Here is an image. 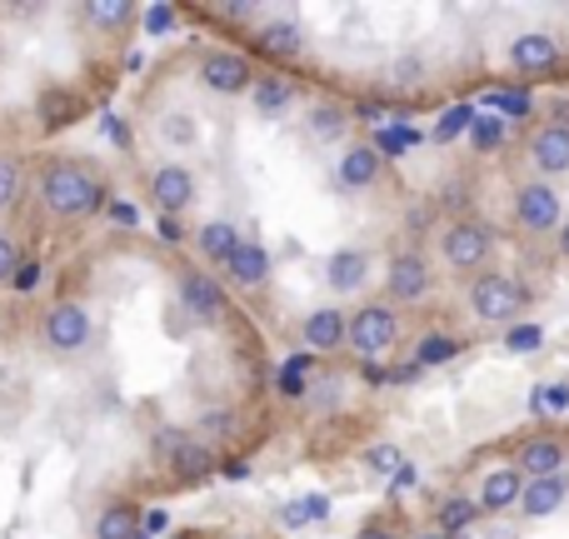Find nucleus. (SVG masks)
Returning <instances> with one entry per match:
<instances>
[{
    "instance_id": "obj_25",
    "label": "nucleus",
    "mask_w": 569,
    "mask_h": 539,
    "mask_svg": "<svg viewBox=\"0 0 569 539\" xmlns=\"http://www.w3.org/2000/svg\"><path fill=\"white\" fill-rule=\"evenodd\" d=\"M475 520H480V505L465 500V495H455V500H445V505H440V535H445V539L465 535Z\"/></svg>"
},
{
    "instance_id": "obj_18",
    "label": "nucleus",
    "mask_w": 569,
    "mask_h": 539,
    "mask_svg": "<svg viewBox=\"0 0 569 539\" xmlns=\"http://www.w3.org/2000/svg\"><path fill=\"white\" fill-rule=\"evenodd\" d=\"M240 240H246V236H240V230L230 226V220H206V226L196 230V246H200V256H206L210 266H220V270H226V260L236 256V246H240Z\"/></svg>"
},
{
    "instance_id": "obj_42",
    "label": "nucleus",
    "mask_w": 569,
    "mask_h": 539,
    "mask_svg": "<svg viewBox=\"0 0 569 539\" xmlns=\"http://www.w3.org/2000/svg\"><path fill=\"white\" fill-rule=\"evenodd\" d=\"M146 26L156 30V36H166V30L176 26V6H150L146 10Z\"/></svg>"
},
{
    "instance_id": "obj_22",
    "label": "nucleus",
    "mask_w": 569,
    "mask_h": 539,
    "mask_svg": "<svg viewBox=\"0 0 569 539\" xmlns=\"http://www.w3.org/2000/svg\"><path fill=\"white\" fill-rule=\"evenodd\" d=\"M325 275H330L335 295H350V290H360L365 275H370V256H365V250H335Z\"/></svg>"
},
{
    "instance_id": "obj_50",
    "label": "nucleus",
    "mask_w": 569,
    "mask_h": 539,
    "mask_svg": "<svg viewBox=\"0 0 569 539\" xmlns=\"http://www.w3.org/2000/svg\"><path fill=\"white\" fill-rule=\"evenodd\" d=\"M0 325H6V315H0Z\"/></svg>"
},
{
    "instance_id": "obj_40",
    "label": "nucleus",
    "mask_w": 569,
    "mask_h": 539,
    "mask_svg": "<svg viewBox=\"0 0 569 539\" xmlns=\"http://www.w3.org/2000/svg\"><path fill=\"white\" fill-rule=\"evenodd\" d=\"M380 150H405V146H420V130H380V140H375Z\"/></svg>"
},
{
    "instance_id": "obj_5",
    "label": "nucleus",
    "mask_w": 569,
    "mask_h": 539,
    "mask_svg": "<svg viewBox=\"0 0 569 539\" xmlns=\"http://www.w3.org/2000/svg\"><path fill=\"white\" fill-rule=\"evenodd\" d=\"M400 340V315L390 310V305H365V310L350 315V350L365 355V360H375V355H385L390 345Z\"/></svg>"
},
{
    "instance_id": "obj_28",
    "label": "nucleus",
    "mask_w": 569,
    "mask_h": 539,
    "mask_svg": "<svg viewBox=\"0 0 569 539\" xmlns=\"http://www.w3.org/2000/svg\"><path fill=\"white\" fill-rule=\"evenodd\" d=\"M455 355H460V345L450 340V335H430V340H420L415 345V365H445V360H455Z\"/></svg>"
},
{
    "instance_id": "obj_10",
    "label": "nucleus",
    "mask_w": 569,
    "mask_h": 539,
    "mask_svg": "<svg viewBox=\"0 0 569 539\" xmlns=\"http://www.w3.org/2000/svg\"><path fill=\"white\" fill-rule=\"evenodd\" d=\"M150 200H156V210H166V220H176L180 210H190V200H196V176L170 160V166H160L156 176H150Z\"/></svg>"
},
{
    "instance_id": "obj_23",
    "label": "nucleus",
    "mask_w": 569,
    "mask_h": 539,
    "mask_svg": "<svg viewBox=\"0 0 569 539\" xmlns=\"http://www.w3.org/2000/svg\"><path fill=\"white\" fill-rule=\"evenodd\" d=\"M250 100H256V116H284L295 106V80L284 76H256L250 86Z\"/></svg>"
},
{
    "instance_id": "obj_48",
    "label": "nucleus",
    "mask_w": 569,
    "mask_h": 539,
    "mask_svg": "<svg viewBox=\"0 0 569 539\" xmlns=\"http://www.w3.org/2000/svg\"><path fill=\"white\" fill-rule=\"evenodd\" d=\"M375 539H395V535H375Z\"/></svg>"
},
{
    "instance_id": "obj_3",
    "label": "nucleus",
    "mask_w": 569,
    "mask_h": 539,
    "mask_svg": "<svg viewBox=\"0 0 569 539\" xmlns=\"http://www.w3.org/2000/svg\"><path fill=\"white\" fill-rule=\"evenodd\" d=\"M470 310H475V320H485V325H510L515 315L525 310V285L500 270L480 275V280L470 285Z\"/></svg>"
},
{
    "instance_id": "obj_21",
    "label": "nucleus",
    "mask_w": 569,
    "mask_h": 539,
    "mask_svg": "<svg viewBox=\"0 0 569 539\" xmlns=\"http://www.w3.org/2000/svg\"><path fill=\"white\" fill-rule=\"evenodd\" d=\"M96 539H140V510L130 500H110L106 510L96 515Z\"/></svg>"
},
{
    "instance_id": "obj_34",
    "label": "nucleus",
    "mask_w": 569,
    "mask_h": 539,
    "mask_svg": "<svg viewBox=\"0 0 569 539\" xmlns=\"http://www.w3.org/2000/svg\"><path fill=\"white\" fill-rule=\"evenodd\" d=\"M400 450H395V445H370V450H365V470H375V475H395L400 470Z\"/></svg>"
},
{
    "instance_id": "obj_43",
    "label": "nucleus",
    "mask_w": 569,
    "mask_h": 539,
    "mask_svg": "<svg viewBox=\"0 0 569 539\" xmlns=\"http://www.w3.org/2000/svg\"><path fill=\"white\" fill-rule=\"evenodd\" d=\"M415 480H420V470H415V465H400V470H395V475H390V490H395V495H400V490H410V485H415Z\"/></svg>"
},
{
    "instance_id": "obj_16",
    "label": "nucleus",
    "mask_w": 569,
    "mask_h": 539,
    "mask_svg": "<svg viewBox=\"0 0 569 539\" xmlns=\"http://www.w3.org/2000/svg\"><path fill=\"white\" fill-rule=\"evenodd\" d=\"M380 170H385L380 150L375 146H350L340 156V166H335V180H340V190H365V186L380 180Z\"/></svg>"
},
{
    "instance_id": "obj_37",
    "label": "nucleus",
    "mask_w": 569,
    "mask_h": 539,
    "mask_svg": "<svg viewBox=\"0 0 569 539\" xmlns=\"http://www.w3.org/2000/svg\"><path fill=\"white\" fill-rule=\"evenodd\" d=\"M540 345H545V330H540V325H515V330H510V350H540Z\"/></svg>"
},
{
    "instance_id": "obj_12",
    "label": "nucleus",
    "mask_w": 569,
    "mask_h": 539,
    "mask_svg": "<svg viewBox=\"0 0 569 539\" xmlns=\"http://www.w3.org/2000/svg\"><path fill=\"white\" fill-rule=\"evenodd\" d=\"M385 285H390V300L415 305V300H425V295H430V266H425L420 256H395Z\"/></svg>"
},
{
    "instance_id": "obj_45",
    "label": "nucleus",
    "mask_w": 569,
    "mask_h": 539,
    "mask_svg": "<svg viewBox=\"0 0 569 539\" xmlns=\"http://www.w3.org/2000/svg\"><path fill=\"white\" fill-rule=\"evenodd\" d=\"M365 380H370V385H380V380H385V370H380V365H375V360H365Z\"/></svg>"
},
{
    "instance_id": "obj_8",
    "label": "nucleus",
    "mask_w": 569,
    "mask_h": 539,
    "mask_svg": "<svg viewBox=\"0 0 569 539\" xmlns=\"http://www.w3.org/2000/svg\"><path fill=\"white\" fill-rule=\"evenodd\" d=\"M515 220H520L525 230H535V236H545V230H560L565 226L560 196H555L545 180H530V186H520V196H515Z\"/></svg>"
},
{
    "instance_id": "obj_38",
    "label": "nucleus",
    "mask_w": 569,
    "mask_h": 539,
    "mask_svg": "<svg viewBox=\"0 0 569 539\" xmlns=\"http://www.w3.org/2000/svg\"><path fill=\"white\" fill-rule=\"evenodd\" d=\"M230 425H236V420H230V415H200V425H196V430H200V440H226V435H230Z\"/></svg>"
},
{
    "instance_id": "obj_2",
    "label": "nucleus",
    "mask_w": 569,
    "mask_h": 539,
    "mask_svg": "<svg viewBox=\"0 0 569 539\" xmlns=\"http://www.w3.org/2000/svg\"><path fill=\"white\" fill-rule=\"evenodd\" d=\"M40 340H46L56 355H80L90 340H96V315H90L80 300H56L46 310V320H40Z\"/></svg>"
},
{
    "instance_id": "obj_39",
    "label": "nucleus",
    "mask_w": 569,
    "mask_h": 539,
    "mask_svg": "<svg viewBox=\"0 0 569 539\" xmlns=\"http://www.w3.org/2000/svg\"><path fill=\"white\" fill-rule=\"evenodd\" d=\"M569 405V385H550V390H540L530 400V410H565Z\"/></svg>"
},
{
    "instance_id": "obj_30",
    "label": "nucleus",
    "mask_w": 569,
    "mask_h": 539,
    "mask_svg": "<svg viewBox=\"0 0 569 539\" xmlns=\"http://www.w3.org/2000/svg\"><path fill=\"white\" fill-rule=\"evenodd\" d=\"M475 116H480L475 106H450V110L440 116V126H435V140H445V146H450L455 136H465V130L475 126Z\"/></svg>"
},
{
    "instance_id": "obj_29",
    "label": "nucleus",
    "mask_w": 569,
    "mask_h": 539,
    "mask_svg": "<svg viewBox=\"0 0 569 539\" xmlns=\"http://www.w3.org/2000/svg\"><path fill=\"white\" fill-rule=\"evenodd\" d=\"M325 510H330V500H325V495H310V500H295V505H284V510H280V525H290V530H300V525L320 520Z\"/></svg>"
},
{
    "instance_id": "obj_24",
    "label": "nucleus",
    "mask_w": 569,
    "mask_h": 539,
    "mask_svg": "<svg viewBox=\"0 0 569 539\" xmlns=\"http://www.w3.org/2000/svg\"><path fill=\"white\" fill-rule=\"evenodd\" d=\"M565 475H550V480H525V495H520V510L525 515H555L565 505Z\"/></svg>"
},
{
    "instance_id": "obj_17",
    "label": "nucleus",
    "mask_w": 569,
    "mask_h": 539,
    "mask_svg": "<svg viewBox=\"0 0 569 539\" xmlns=\"http://www.w3.org/2000/svg\"><path fill=\"white\" fill-rule=\"evenodd\" d=\"M345 340H350V315H340V310L305 315V345H310V350H340Z\"/></svg>"
},
{
    "instance_id": "obj_33",
    "label": "nucleus",
    "mask_w": 569,
    "mask_h": 539,
    "mask_svg": "<svg viewBox=\"0 0 569 539\" xmlns=\"http://www.w3.org/2000/svg\"><path fill=\"white\" fill-rule=\"evenodd\" d=\"M470 136H475V146H480V150H495L505 140V120L500 116H475Z\"/></svg>"
},
{
    "instance_id": "obj_4",
    "label": "nucleus",
    "mask_w": 569,
    "mask_h": 539,
    "mask_svg": "<svg viewBox=\"0 0 569 539\" xmlns=\"http://www.w3.org/2000/svg\"><path fill=\"white\" fill-rule=\"evenodd\" d=\"M156 455L166 460V470L176 475V480H206V475L216 470L210 445L200 440V435H186V430H160L156 435Z\"/></svg>"
},
{
    "instance_id": "obj_11",
    "label": "nucleus",
    "mask_w": 569,
    "mask_h": 539,
    "mask_svg": "<svg viewBox=\"0 0 569 539\" xmlns=\"http://www.w3.org/2000/svg\"><path fill=\"white\" fill-rule=\"evenodd\" d=\"M510 66L520 70V76H545V70L560 66V46H555V36H545V30L515 36V46H510Z\"/></svg>"
},
{
    "instance_id": "obj_6",
    "label": "nucleus",
    "mask_w": 569,
    "mask_h": 539,
    "mask_svg": "<svg viewBox=\"0 0 569 539\" xmlns=\"http://www.w3.org/2000/svg\"><path fill=\"white\" fill-rule=\"evenodd\" d=\"M200 80H206V90H216V96H250L256 66H250L240 50H210V56L200 60Z\"/></svg>"
},
{
    "instance_id": "obj_49",
    "label": "nucleus",
    "mask_w": 569,
    "mask_h": 539,
    "mask_svg": "<svg viewBox=\"0 0 569 539\" xmlns=\"http://www.w3.org/2000/svg\"><path fill=\"white\" fill-rule=\"evenodd\" d=\"M176 539H190V535H176Z\"/></svg>"
},
{
    "instance_id": "obj_15",
    "label": "nucleus",
    "mask_w": 569,
    "mask_h": 539,
    "mask_svg": "<svg viewBox=\"0 0 569 539\" xmlns=\"http://www.w3.org/2000/svg\"><path fill=\"white\" fill-rule=\"evenodd\" d=\"M530 160L540 176H565L569 170V126H545L530 140Z\"/></svg>"
},
{
    "instance_id": "obj_51",
    "label": "nucleus",
    "mask_w": 569,
    "mask_h": 539,
    "mask_svg": "<svg viewBox=\"0 0 569 539\" xmlns=\"http://www.w3.org/2000/svg\"><path fill=\"white\" fill-rule=\"evenodd\" d=\"M140 539H146V535H140Z\"/></svg>"
},
{
    "instance_id": "obj_19",
    "label": "nucleus",
    "mask_w": 569,
    "mask_h": 539,
    "mask_svg": "<svg viewBox=\"0 0 569 539\" xmlns=\"http://www.w3.org/2000/svg\"><path fill=\"white\" fill-rule=\"evenodd\" d=\"M256 46L276 60H295L305 50V30H300V20H270V26H260Z\"/></svg>"
},
{
    "instance_id": "obj_27",
    "label": "nucleus",
    "mask_w": 569,
    "mask_h": 539,
    "mask_svg": "<svg viewBox=\"0 0 569 539\" xmlns=\"http://www.w3.org/2000/svg\"><path fill=\"white\" fill-rule=\"evenodd\" d=\"M86 20H96V26H130L136 20V6H126V0H96V6H86Z\"/></svg>"
},
{
    "instance_id": "obj_41",
    "label": "nucleus",
    "mask_w": 569,
    "mask_h": 539,
    "mask_svg": "<svg viewBox=\"0 0 569 539\" xmlns=\"http://www.w3.org/2000/svg\"><path fill=\"white\" fill-rule=\"evenodd\" d=\"M160 130H166V140H176V146H190V140H196V126H190L186 116H170Z\"/></svg>"
},
{
    "instance_id": "obj_26",
    "label": "nucleus",
    "mask_w": 569,
    "mask_h": 539,
    "mask_svg": "<svg viewBox=\"0 0 569 539\" xmlns=\"http://www.w3.org/2000/svg\"><path fill=\"white\" fill-rule=\"evenodd\" d=\"M345 126H350V116H345L340 106H315L310 110V136L315 140H340Z\"/></svg>"
},
{
    "instance_id": "obj_35",
    "label": "nucleus",
    "mask_w": 569,
    "mask_h": 539,
    "mask_svg": "<svg viewBox=\"0 0 569 539\" xmlns=\"http://www.w3.org/2000/svg\"><path fill=\"white\" fill-rule=\"evenodd\" d=\"M305 370H310V355H295V360L280 370V395H290V400L305 395Z\"/></svg>"
},
{
    "instance_id": "obj_9",
    "label": "nucleus",
    "mask_w": 569,
    "mask_h": 539,
    "mask_svg": "<svg viewBox=\"0 0 569 539\" xmlns=\"http://www.w3.org/2000/svg\"><path fill=\"white\" fill-rule=\"evenodd\" d=\"M180 305H186L190 320L216 325L220 315H226V290L216 285V275H206V270H186V275H180Z\"/></svg>"
},
{
    "instance_id": "obj_46",
    "label": "nucleus",
    "mask_w": 569,
    "mask_h": 539,
    "mask_svg": "<svg viewBox=\"0 0 569 539\" xmlns=\"http://www.w3.org/2000/svg\"><path fill=\"white\" fill-rule=\"evenodd\" d=\"M560 256L569 260V220H565V226H560Z\"/></svg>"
},
{
    "instance_id": "obj_47",
    "label": "nucleus",
    "mask_w": 569,
    "mask_h": 539,
    "mask_svg": "<svg viewBox=\"0 0 569 539\" xmlns=\"http://www.w3.org/2000/svg\"><path fill=\"white\" fill-rule=\"evenodd\" d=\"M420 539H445V535H420Z\"/></svg>"
},
{
    "instance_id": "obj_7",
    "label": "nucleus",
    "mask_w": 569,
    "mask_h": 539,
    "mask_svg": "<svg viewBox=\"0 0 569 539\" xmlns=\"http://www.w3.org/2000/svg\"><path fill=\"white\" fill-rule=\"evenodd\" d=\"M440 256L450 260L455 270L485 266V256H490V226H480V220H455L440 236Z\"/></svg>"
},
{
    "instance_id": "obj_31",
    "label": "nucleus",
    "mask_w": 569,
    "mask_h": 539,
    "mask_svg": "<svg viewBox=\"0 0 569 539\" xmlns=\"http://www.w3.org/2000/svg\"><path fill=\"white\" fill-rule=\"evenodd\" d=\"M20 200V166L16 156H0V216H10Z\"/></svg>"
},
{
    "instance_id": "obj_44",
    "label": "nucleus",
    "mask_w": 569,
    "mask_h": 539,
    "mask_svg": "<svg viewBox=\"0 0 569 539\" xmlns=\"http://www.w3.org/2000/svg\"><path fill=\"white\" fill-rule=\"evenodd\" d=\"M390 80H400V86H410V80H420V60H400Z\"/></svg>"
},
{
    "instance_id": "obj_36",
    "label": "nucleus",
    "mask_w": 569,
    "mask_h": 539,
    "mask_svg": "<svg viewBox=\"0 0 569 539\" xmlns=\"http://www.w3.org/2000/svg\"><path fill=\"white\" fill-rule=\"evenodd\" d=\"M16 266H20V246L10 230H0V285L16 280Z\"/></svg>"
},
{
    "instance_id": "obj_13",
    "label": "nucleus",
    "mask_w": 569,
    "mask_h": 539,
    "mask_svg": "<svg viewBox=\"0 0 569 539\" xmlns=\"http://www.w3.org/2000/svg\"><path fill=\"white\" fill-rule=\"evenodd\" d=\"M226 275H230V285H240V290H260V285L270 280V250L260 246V240H240L236 256L226 260Z\"/></svg>"
},
{
    "instance_id": "obj_32",
    "label": "nucleus",
    "mask_w": 569,
    "mask_h": 539,
    "mask_svg": "<svg viewBox=\"0 0 569 539\" xmlns=\"http://www.w3.org/2000/svg\"><path fill=\"white\" fill-rule=\"evenodd\" d=\"M485 106H490L495 116H530V96H520V90H490Z\"/></svg>"
},
{
    "instance_id": "obj_14",
    "label": "nucleus",
    "mask_w": 569,
    "mask_h": 539,
    "mask_svg": "<svg viewBox=\"0 0 569 539\" xmlns=\"http://www.w3.org/2000/svg\"><path fill=\"white\" fill-rule=\"evenodd\" d=\"M520 495H525V475L515 470V465H500V470L485 475L475 505H480V515H500V510H510V505H520Z\"/></svg>"
},
{
    "instance_id": "obj_20",
    "label": "nucleus",
    "mask_w": 569,
    "mask_h": 539,
    "mask_svg": "<svg viewBox=\"0 0 569 539\" xmlns=\"http://www.w3.org/2000/svg\"><path fill=\"white\" fill-rule=\"evenodd\" d=\"M515 470H520L525 480H550V475L565 470V450L555 440H530L520 450V465H515Z\"/></svg>"
},
{
    "instance_id": "obj_1",
    "label": "nucleus",
    "mask_w": 569,
    "mask_h": 539,
    "mask_svg": "<svg viewBox=\"0 0 569 539\" xmlns=\"http://www.w3.org/2000/svg\"><path fill=\"white\" fill-rule=\"evenodd\" d=\"M40 206L60 220H86L106 206V180L80 160H50L40 170Z\"/></svg>"
}]
</instances>
